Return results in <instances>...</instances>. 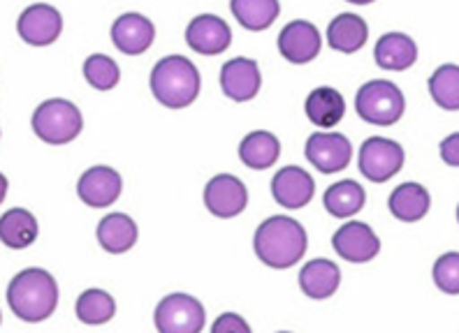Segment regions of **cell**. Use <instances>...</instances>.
I'll return each instance as SVG.
<instances>
[{"label":"cell","mask_w":459,"mask_h":333,"mask_svg":"<svg viewBox=\"0 0 459 333\" xmlns=\"http://www.w3.org/2000/svg\"><path fill=\"white\" fill-rule=\"evenodd\" d=\"M98 241L112 255L128 252L137 243V225L126 213H109L98 225Z\"/></svg>","instance_id":"7402d4cb"},{"label":"cell","mask_w":459,"mask_h":333,"mask_svg":"<svg viewBox=\"0 0 459 333\" xmlns=\"http://www.w3.org/2000/svg\"><path fill=\"white\" fill-rule=\"evenodd\" d=\"M33 130L47 144L63 146L79 137V132L84 130V118L73 102L54 98L35 109Z\"/></svg>","instance_id":"5b68a950"},{"label":"cell","mask_w":459,"mask_h":333,"mask_svg":"<svg viewBox=\"0 0 459 333\" xmlns=\"http://www.w3.org/2000/svg\"><path fill=\"white\" fill-rule=\"evenodd\" d=\"M431 100L446 111H459V65H441L429 77Z\"/></svg>","instance_id":"83f0119b"},{"label":"cell","mask_w":459,"mask_h":333,"mask_svg":"<svg viewBox=\"0 0 459 333\" xmlns=\"http://www.w3.org/2000/svg\"><path fill=\"white\" fill-rule=\"evenodd\" d=\"M114 312H117V303L105 289H86L77 299V317L91 327L109 322Z\"/></svg>","instance_id":"f1b7e54d"},{"label":"cell","mask_w":459,"mask_h":333,"mask_svg":"<svg viewBox=\"0 0 459 333\" xmlns=\"http://www.w3.org/2000/svg\"><path fill=\"white\" fill-rule=\"evenodd\" d=\"M364 201H367V192L353 178L330 185L325 190V197H323L325 211L334 218H342V220L343 218H353L355 213L362 211Z\"/></svg>","instance_id":"d4e9b609"},{"label":"cell","mask_w":459,"mask_h":333,"mask_svg":"<svg viewBox=\"0 0 459 333\" xmlns=\"http://www.w3.org/2000/svg\"><path fill=\"white\" fill-rule=\"evenodd\" d=\"M84 77L96 90H112L121 79V70L109 56L93 54L84 61Z\"/></svg>","instance_id":"f546056e"},{"label":"cell","mask_w":459,"mask_h":333,"mask_svg":"<svg viewBox=\"0 0 459 333\" xmlns=\"http://www.w3.org/2000/svg\"><path fill=\"white\" fill-rule=\"evenodd\" d=\"M38 220L26 209H10L0 218V239L12 250L29 248L38 239Z\"/></svg>","instance_id":"cb8c5ba5"},{"label":"cell","mask_w":459,"mask_h":333,"mask_svg":"<svg viewBox=\"0 0 459 333\" xmlns=\"http://www.w3.org/2000/svg\"><path fill=\"white\" fill-rule=\"evenodd\" d=\"M332 243H334L336 255L346 261H353V264L371 261L381 252V239L376 236L369 225L359 220H351L336 229Z\"/></svg>","instance_id":"30bf717a"},{"label":"cell","mask_w":459,"mask_h":333,"mask_svg":"<svg viewBox=\"0 0 459 333\" xmlns=\"http://www.w3.org/2000/svg\"><path fill=\"white\" fill-rule=\"evenodd\" d=\"M10 311L23 322H42L58 305V285L45 269H23L7 287Z\"/></svg>","instance_id":"7a4b0ae2"},{"label":"cell","mask_w":459,"mask_h":333,"mask_svg":"<svg viewBox=\"0 0 459 333\" xmlns=\"http://www.w3.org/2000/svg\"><path fill=\"white\" fill-rule=\"evenodd\" d=\"M308 162L323 174H336L346 169L353 158V146L342 132H314L307 139Z\"/></svg>","instance_id":"ba28073f"},{"label":"cell","mask_w":459,"mask_h":333,"mask_svg":"<svg viewBox=\"0 0 459 333\" xmlns=\"http://www.w3.org/2000/svg\"><path fill=\"white\" fill-rule=\"evenodd\" d=\"M156 38V28L144 14L128 12L114 21L112 26V42L121 54L126 56H140L153 45Z\"/></svg>","instance_id":"e0dca14e"},{"label":"cell","mask_w":459,"mask_h":333,"mask_svg":"<svg viewBox=\"0 0 459 333\" xmlns=\"http://www.w3.org/2000/svg\"><path fill=\"white\" fill-rule=\"evenodd\" d=\"M457 220H459V206H457Z\"/></svg>","instance_id":"e575fe53"},{"label":"cell","mask_w":459,"mask_h":333,"mask_svg":"<svg viewBox=\"0 0 459 333\" xmlns=\"http://www.w3.org/2000/svg\"><path fill=\"white\" fill-rule=\"evenodd\" d=\"M281 156L279 139L272 132L264 130H255V132L247 134L239 144V158L241 162L251 169H269Z\"/></svg>","instance_id":"484cf974"},{"label":"cell","mask_w":459,"mask_h":333,"mask_svg":"<svg viewBox=\"0 0 459 333\" xmlns=\"http://www.w3.org/2000/svg\"><path fill=\"white\" fill-rule=\"evenodd\" d=\"M186 42L195 54L219 56L228 51L232 42V30L216 14H200L186 28Z\"/></svg>","instance_id":"5bb4252c"},{"label":"cell","mask_w":459,"mask_h":333,"mask_svg":"<svg viewBox=\"0 0 459 333\" xmlns=\"http://www.w3.org/2000/svg\"><path fill=\"white\" fill-rule=\"evenodd\" d=\"M314 192V178L302 166H283L272 178V194H274L276 204H281L283 209H302L311 201Z\"/></svg>","instance_id":"2e32d148"},{"label":"cell","mask_w":459,"mask_h":333,"mask_svg":"<svg viewBox=\"0 0 459 333\" xmlns=\"http://www.w3.org/2000/svg\"><path fill=\"white\" fill-rule=\"evenodd\" d=\"M441 160L448 166H459V132L448 134L441 141Z\"/></svg>","instance_id":"d6a6232c"},{"label":"cell","mask_w":459,"mask_h":333,"mask_svg":"<svg viewBox=\"0 0 459 333\" xmlns=\"http://www.w3.org/2000/svg\"><path fill=\"white\" fill-rule=\"evenodd\" d=\"M348 3H355V5H369L374 0H348Z\"/></svg>","instance_id":"836d02e7"},{"label":"cell","mask_w":459,"mask_h":333,"mask_svg":"<svg viewBox=\"0 0 459 333\" xmlns=\"http://www.w3.org/2000/svg\"><path fill=\"white\" fill-rule=\"evenodd\" d=\"M304 111L307 118L314 123L316 128L330 130L339 125L346 114V100L343 95L330 86H318L308 93L307 102H304Z\"/></svg>","instance_id":"d6986e66"},{"label":"cell","mask_w":459,"mask_h":333,"mask_svg":"<svg viewBox=\"0 0 459 333\" xmlns=\"http://www.w3.org/2000/svg\"><path fill=\"white\" fill-rule=\"evenodd\" d=\"M204 204L216 218L239 216L248 204L247 185L232 174H219L204 188Z\"/></svg>","instance_id":"7c38bea8"},{"label":"cell","mask_w":459,"mask_h":333,"mask_svg":"<svg viewBox=\"0 0 459 333\" xmlns=\"http://www.w3.org/2000/svg\"><path fill=\"white\" fill-rule=\"evenodd\" d=\"M230 10L237 21L248 30H267L279 17V0H230Z\"/></svg>","instance_id":"4316f807"},{"label":"cell","mask_w":459,"mask_h":333,"mask_svg":"<svg viewBox=\"0 0 459 333\" xmlns=\"http://www.w3.org/2000/svg\"><path fill=\"white\" fill-rule=\"evenodd\" d=\"M263 86L258 63L251 58H232L221 70V89L230 100L248 102L258 95Z\"/></svg>","instance_id":"9a60e30c"},{"label":"cell","mask_w":459,"mask_h":333,"mask_svg":"<svg viewBox=\"0 0 459 333\" xmlns=\"http://www.w3.org/2000/svg\"><path fill=\"white\" fill-rule=\"evenodd\" d=\"M152 93L168 109L191 107L200 95V73L186 56H165L152 70Z\"/></svg>","instance_id":"3957f363"},{"label":"cell","mask_w":459,"mask_h":333,"mask_svg":"<svg viewBox=\"0 0 459 333\" xmlns=\"http://www.w3.org/2000/svg\"><path fill=\"white\" fill-rule=\"evenodd\" d=\"M153 322L160 333H197L204 329V308L195 296L169 295L156 305Z\"/></svg>","instance_id":"8992f818"},{"label":"cell","mask_w":459,"mask_h":333,"mask_svg":"<svg viewBox=\"0 0 459 333\" xmlns=\"http://www.w3.org/2000/svg\"><path fill=\"white\" fill-rule=\"evenodd\" d=\"M121 190H124L121 174H118L117 169H112V166L105 165L86 169L77 184L79 200L84 201V204L93 206V209L112 206L114 201L121 197Z\"/></svg>","instance_id":"8fae6325"},{"label":"cell","mask_w":459,"mask_h":333,"mask_svg":"<svg viewBox=\"0 0 459 333\" xmlns=\"http://www.w3.org/2000/svg\"><path fill=\"white\" fill-rule=\"evenodd\" d=\"M251 327L241 315L237 312H223V315L213 322V333H248Z\"/></svg>","instance_id":"1f68e13d"},{"label":"cell","mask_w":459,"mask_h":333,"mask_svg":"<svg viewBox=\"0 0 459 333\" xmlns=\"http://www.w3.org/2000/svg\"><path fill=\"white\" fill-rule=\"evenodd\" d=\"M369 38V26L358 14L343 12L336 19H332L330 28H327V45L334 51L342 54H355L367 45Z\"/></svg>","instance_id":"44dd1931"},{"label":"cell","mask_w":459,"mask_h":333,"mask_svg":"<svg viewBox=\"0 0 459 333\" xmlns=\"http://www.w3.org/2000/svg\"><path fill=\"white\" fill-rule=\"evenodd\" d=\"M390 213L402 222H418L429 213L431 197L425 185L402 184L390 194Z\"/></svg>","instance_id":"603a6c76"},{"label":"cell","mask_w":459,"mask_h":333,"mask_svg":"<svg viewBox=\"0 0 459 333\" xmlns=\"http://www.w3.org/2000/svg\"><path fill=\"white\" fill-rule=\"evenodd\" d=\"M355 109H358L362 121L387 128L403 116L406 100H403V93L399 90L397 83L387 81V79H374L358 90Z\"/></svg>","instance_id":"277c9868"},{"label":"cell","mask_w":459,"mask_h":333,"mask_svg":"<svg viewBox=\"0 0 459 333\" xmlns=\"http://www.w3.org/2000/svg\"><path fill=\"white\" fill-rule=\"evenodd\" d=\"M339 285H342V271L334 261L323 260V257L307 261L299 271V287L308 299H330L334 296Z\"/></svg>","instance_id":"ac0fdd59"},{"label":"cell","mask_w":459,"mask_h":333,"mask_svg":"<svg viewBox=\"0 0 459 333\" xmlns=\"http://www.w3.org/2000/svg\"><path fill=\"white\" fill-rule=\"evenodd\" d=\"M255 255L272 269H290L307 255L308 239L304 227L288 216H272L263 222L253 239Z\"/></svg>","instance_id":"6da1fadb"},{"label":"cell","mask_w":459,"mask_h":333,"mask_svg":"<svg viewBox=\"0 0 459 333\" xmlns=\"http://www.w3.org/2000/svg\"><path fill=\"white\" fill-rule=\"evenodd\" d=\"M17 30L23 42L33 47L54 45L61 38L63 17L56 7L45 5V3H35L22 12L17 21Z\"/></svg>","instance_id":"9c48e42d"},{"label":"cell","mask_w":459,"mask_h":333,"mask_svg":"<svg viewBox=\"0 0 459 333\" xmlns=\"http://www.w3.org/2000/svg\"><path fill=\"white\" fill-rule=\"evenodd\" d=\"M320 47H323L320 30L311 21H304V19L290 21L279 35L281 56L286 61L295 63V65L314 61L316 56L320 54Z\"/></svg>","instance_id":"4fadbf2b"},{"label":"cell","mask_w":459,"mask_h":333,"mask_svg":"<svg viewBox=\"0 0 459 333\" xmlns=\"http://www.w3.org/2000/svg\"><path fill=\"white\" fill-rule=\"evenodd\" d=\"M376 63L390 73H403L418 61V45L403 33H385L376 42Z\"/></svg>","instance_id":"ffe728a7"},{"label":"cell","mask_w":459,"mask_h":333,"mask_svg":"<svg viewBox=\"0 0 459 333\" xmlns=\"http://www.w3.org/2000/svg\"><path fill=\"white\" fill-rule=\"evenodd\" d=\"M434 283L443 295H459V252H446L434 264Z\"/></svg>","instance_id":"4dcf8cb0"},{"label":"cell","mask_w":459,"mask_h":333,"mask_svg":"<svg viewBox=\"0 0 459 333\" xmlns=\"http://www.w3.org/2000/svg\"><path fill=\"white\" fill-rule=\"evenodd\" d=\"M403 149L385 137H369L359 149V172L371 184H385L402 172Z\"/></svg>","instance_id":"52a82bcc"}]
</instances>
